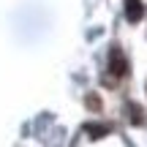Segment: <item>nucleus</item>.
I'll use <instances>...</instances> for the list:
<instances>
[{"mask_svg":"<svg viewBox=\"0 0 147 147\" xmlns=\"http://www.w3.org/2000/svg\"><path fill=\"white\" fill-rule=\"evenodd\" d=\"M109 71L115 74V76H125L128 74V60L123 57L120 49H112V63H109Z\"/></svg>","mask_w":147,"mask_h":147,"instance_id":"nucleus-1","label":"nucleus"},{"mask_svg":"<svg viewBox=\"0 0 147 147\" xmlns=\"http://www.w3.org/2000/svg\"><path fill=\"white\" fill-rule=\"evenodd\" d=\"M142 14H144L142 0H125V16L131 22H139V19H142Z\"/></svg>","mask_w":147,"mask_h":147,"instance_id":"nucleus-2","label":"nucleus"},{"mask_svg":"<svg viewBox=\"0 0 147 147\" xmlns=\"http://www.w3.org/2000/svg\"><path fill=\"white\" fill-rule=\"evenodd\" d=\"M87 131H90L93 139H98V136H104V134L109 131V125H87Z\"/></svg>","mask_w":147,"mask_h":147,"instance_id":"nucleus-3","label":"nucleus"},{"mask_svg":"<svg viewBox=\"0 0 147 147\" xmlns=\"http://www.w3.org/2000/svg\"><path fill=\"white\" fill-rule=\"evenodd\" d=\"M87 104L93 106V109H98V98H95V95H90V98H87Z\"/></svg>","mask_w":147,"mask_h":147,"instance_id":"nucleus-4","label":"nucleus"}]
</instances>
